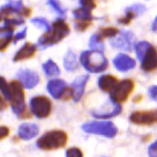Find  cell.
<instances>
[{"mask_svg": "<svg viewBox=\"0 0 157 157\" xmlns=\"http://www.w3.org/2000/svg\"><path fill=\"white\" fill-rule=\"evenodd\" d=\"M31 22L33 23L34 25H36L38 28H41V29H43V30H45V32L51 29L49 22L47 21V19H44V18H41V17L34 18V19L31 20Z\"/></svg>", "mask_w": 157, "mask_h": 157, "instance_id": "f1b7e54d", "label": "cell"}, {"mask_svg": "<svg viewBox=\"0 0 157 157\" xmlns=\"http://www.w3.org/2000/svg\"><path fill=\"white\" fill-rule=\"evenodd\" d=\"M7 107H8V103H7L6 98H3V96L0 94V111H5Z\"/></svg>", "mask_w": 157, "mask_h": 157, "instance_id": "74e56055", "label": "cell"}, {"mask_svg": "<svg viewBox=\"0 0 157 157\" xmlns=\"http://www.w3.org/2000/svg\"><path fill=\"white\" fill-rule=\"evenodd\" d=\"M27 30H28V29L25 28L21 32H18V33L16 34V36H14V39H13L14 42H18V41H20V40L25 39V34H27Z\"/></svg>", "mask_w": 157, "mask_h": 157, "instance_id": "8d00e7d4", "label": "cell"}, {"mask_svg": "<svg viewBox=\"0 0 157 157\" xmlns=\"http://www.w3.org/2000/svg\"><path fill=\"white\" fill-rule=\"evenodd\" d=\"M151 45V43L147 42V41H140V42H137L134 45L135 52H136V56H137L138 60H142V58L144 56V54L146 53V51L148 50Z\"/></svg>", "mask_w": 157, "mask_h": 157, "instance_id": "cb8c5ba5", "label": "cell"}, {"mask_svg": "<svg viewBox=\"0 0 157 157\" xmlns=\"http://www.w3.org/2000/svg\"><path fill=\"white\" fill-rule=\"evenodd\" d=\"M0 92L2 93L7 101H9L10 93H11V91H10V83H8L3 76H0Z\"/></svg>", "mask_w": 157, "mask_h": 157, "instance_id": "83f0119b", "label": "cell"}, {"mask_svg": "<svg viewBox=\"0 0 157 157\" xmlns=\"http://www.w3.org/2000/svg\"><path fill=\"white\" fill-rule=\"evenodd\" d=\"M113 64H114L116 70L121 71V72H126V71L134 69L135 65H136V62L131 56L120 53L115 56V59L113 60Z\"/></svg>", "mask_w": 157, "mask_h": 157, "instance_id": "2e32d148", "label": "cell"}, {"mask_svg": "<svg viewBox=\"0 0 157 157\" xmlns=\"http://www.w3.org/2000/svg\"><path fill=\"white\" fill-rule=\"evenodd\" d=\"M67 143V134L60 129H54L43 134L36 140V146L43 151H54L64 147Z\"/></svg>", "mask_w": 157, "mask_h": 157, "instance_id": "3957f363", "label": "cell"}, {"mask_svg": "<svg viewBox=\"0 0 157 157\" xmlns=\"http://www.w3.org/2000/svg\"><path fill=\"white\" fill-rule=\"evenodd\" d=\"M10 133V129L7 126H0V140L6 138Z\"/></svg>", "mask_w": 157, "mask_h": 157, "instance_id": "d590c367", "label": "cell"}, {"mask_svg": "<svg viewBox=\"0 0 157 157\" xmlns=\"http://www.w3.org/2000/svg\"><path fill=\"white\" fill-rule=\"evenodd\" d=\"M39 133V127L36 124L32 123H25L21 124L18 128V135L21 140H32L33 137H36Z\"/></svg>", "mask_w": 157, "mask_h": 157, "instance_id": "e0dca14e", "label": "cell"}, {"mask_svg": "<svg viewBox=\"0 0 157 157\" xmlns=\"http://www.w3.org/2000/svg\"><path fill=\"white\" fill-rule=\"evenodd\" d=\"M151 30L154 32H157V17L155 18V20L153 21V25H151Z\"/></svg>", "mask_w": 157, "mask_h": 157, "instance_id": "ab89813d", "label": "cell"}, {"mask_svg": "<svg viewBox=\"0 0 157 157\" xmlns=\"http://www.w3.org/2000/svg\"><path fill=\"white\" fill-rule=\"evenodd\" d=\"M30 13H31V9L30 8H25V7H23V8L19 11V14L25 16V17H29Z\"/></svg>", "mask_w": 157, "mask_h": 157, "instance_id": "f35d334b", "label": "cell"}, {"mask_svg": "<svg viewBox=\"0 0 157 157\" xmlns=\"http://www.w3.org/2000/svg\"><path fill=\"white\" fill-rule=\"evenodd\" d=\"M70 33V28L67 23L63 19H56L49 31H47L43 36H41L38 40V44L47 48L50 45L59 43Z\"/></svg>", "mask_w": 157, "mask_h": 157, "instance_id": "7a4b0ae2", "label": "cell"}, {"mask_svg": "<svg viewBox=\"0 0 157 157\" xmlns=\"http://www.w3.org/2000/svg\"><path fill=\"white\" fill-rule=\"evenodd\" d=\"M67 157H83V153L80 148L71 147L67 151Z\"/></svg>", "mask_w": 157, "mask_h": 157, "instance_id": "1f68e13d", "label": "cell"}, {"mask_svg": "<svg viewBox=\"0 0 157 157\" xmlns=\"http://www.w3.org/2000/svg\"><path fill=\"white\" fill-rule=\"evenodd\" d=\"M42 69L48 76H56L60 74L59 67H58L56 62H53L52 60H48V61L45 62L44 64H43Z\"/></svg>", "mask_w": 157, "mask_h": 157, "instance_id": "7402d4cb", "label": "cell"}, {"mask_svg": "<svg viewBox=\"0 0 157 157\" xmlns=\"http://www.w3.org/2000/svg\"><path fill=\"white\" fill-rule=\"evenodd\" d=\"M82 129L89 134L102 135L105 137L112 138L117 134V127L112 122L101 121V122H87L82 125Z\"/></svg>", "mask_w": 157, "mask_h": 157, "instance_id": "5b68a950", "label": "cell"}, {"mask_svg": "<svg viewBox=\"0 0 157 157\" xmlns=\"http://www.w3.org/2000/svg\"><path fill=\"white\" fill-rule=\"evenodd\" d=\"M89 78H90L89 75H80L72 82L71 90H72V98L74 100V102H78L83 96Z\"/></svg>", "mask_w": 157, "mask_h": 157, "instance_id": "4fadbf2b", "label": "cell"}, {"mask_svg": "<svg viewBox=\"0 0 157 157\" xmlns=\"http://www.w3.org/2000/svg\"><path fill=\"white\" fill-rule=\"evenodd\" d=\"M36 45H34L33 43L27 42L20 48V50L18 51L17 53L14 54L13 61L19 62V61H23V60H27V59H31V58L36 54Z\"/></svg>", "mask_w": 157, "mask_h": 157, "instance_id": "ac0fdd59", "label": "cell"}, {"mask_svg": "<svg viewBox=\"0 0 157 157\" xmlns=\"http://www.w3.org/2000/svg\"><path fill=\"white\" fill-rule=\"evenodd\" d=\"M73 16L75 18V20H92V13H91V10H87V9L83 8H78L73 10Z\"/></svg>", "mask_w": 157, "mask_h": 157, "instance_id": "603a6c76", "label": "cell"}, {"mask_svg": "<svg viewBox=\"0 0 157 157\" xmlns=\"http://www.w3.org/2000/svg\"><path fill=\"white\" fill-rule=\"evenodd\" d=\"M148 156L149 157H157V140L156 142H154V143L149 146Z\"/></svg>", "mask_w": 157, "mask_h": 157, "instance_id": "836d02e7", "label": "cell"}, {"mask_svg": "<svg viewBox=\"0 0 157 157\" xmlns=\"http://www.w3.org/2000/svg\"><path fill=\"white\" fill-rule=\"evenodd\" d=\"M12 41V33H3L0 32V52L6 51L8 45Z\"/></svg>", "mask_w": 157, "mask_h": 157, "instance_id": "484cf974", "label": "cell"}, {"mask_svg": "<svg viewBox=\"0 0 157 157\" xmlns=\"http://www.w3.org/2000/svg\"><path fill=\"white\" fill-rule=\"evenodd\" d=\"M17 78L19 80V82L22 84V86L27 90H31L34 86L38 85L40 81L39 75L33 71L29 70V69H21L18 71Z\"/></svg>", "mask_w": 157, "mask_h": 157, "instance_id": "8fae6325", "label": "cell"}, {"mask_svg": "<svg viewBox=\"0 0 157 157\" xmlns=\"http://www.w3.org/2000/svg\"><path fill=\"white\" fill-rule=\"evenodd\" d=\"M25 87L19 81H12L10 82V98L9 101L11 103V107L13 109V112L19 116L20 118H25L29 117L30 114L28 113L27 109H25Z\"/></svg>", "mask_w": 157, "mask_h": 157, "instance_id": "277c9868", "label": "cell"}, {"mask_svg": "<svg viewBox=\"0 0 157 157\" xmlns=\"http://www.w3.org/2000/svg\"><path fill=\"white\" fill-rule=\"evenodd\" d=\"M135 34L131 31H120L111 39V44L115 49L124 51H131L135 45Z\"/></svg>", "mask_w": 157, "mask_h": 157, "instance_id": "ba28073f", "label": "cell"}, {"mask_svg": "<svg viewBox=\"0 0 157 157\" xmlns=\"http://www.w3.org/2000/svg\"><path fill=\"white\" fill-rule=\"evenodd\" d=\"M148 95L151 100H157V85H151L148 89Z\"/></svg>", "mask_w": 157, "mask_h": 157, "instance_id": "e575fe53", "label": "cell"}, {"mask_svg": "<svg viewBox=\"0 0 157 157\" xmlns=\"http://www.w3.org/2000/svg\"><path fill=\"white\" fill-rule=\"evenodd\" d=\"M81 7L87 9V10H92L96 7L95 0H80Z\"/></svg>", "mask_w": 157, "mask_h": 157, "instance_id": "d6a6232c", "label": "cell"}, {"mask_svg": "<svg viewBox=\"0 0 157 157\" xmlns=\"http://www.w3.org/2000/svg\"><path fill=\"white\" fill-rule=\"evenodd\" d=\"M31 112L38 118H45L51 114L52 103L50 98L43 95H38L31 98L30 101Z\"/></svg>", "mask_w": 157, "mask_h": 157, "instance_id": "52a82bcc", "label": "cell"}, {"mask_svg": "<svg viewBox=\"0 0 157 157\" xmlns=\"http://www.w3.org/2000/svg\"><path fill=\"white\" fill-rule=\"evenodd\" d=\"M80 62L87 72L101 73L109 67V61L102 51L87 50L83 51L80 56Z\"/></svg>", "mask_w": 157, "mask_h": 157, "instance_id": "6da1fadb", "label": "cell"}, {"mask_svg": "<svg viewBox=\"0 0 157 157\" xmlns=\"http://www.w3.org/2000/svg\"><path fill=\"white\" fill-rule=\"evenodd\" d=\"M120 32V30H117L116 28H103L98 32V36L101 38L102 40L105 38H113Z\"/></svg>", "mask_w": 157, "mask_h": 157, "instance_id": "4316f807", "label": "cell"}, {"mask_svg": "<svg viewBox=\"0 0 157 157\" xmlns=\"http://www.w3.org/2000/svg\"><path fill=\"white\" fill-rule=\"evenodd\" d=\"M48 2L54 11H56L58 13L62 14V16H64L65 14V9L61 6V3H60L59 0H48Z\"/></svg>", "mask_w": 157, "mask_h": 157, "instance_id": "f546056e", "label": "cell"}, {"mask_svg": "<svg viewBox=\"0 0 157 157\" xmlns=\"http://www.w3.org/2000/svg\"><path fill=\"white\" fill-rule=\"evenodd\" d=\"M122 112V106L120 103H115L112 100L104 104L101 109L92 111V115L96 118H111L118 115Z\"/></svg>", "mask_w": 157, "mask_h": 157, "instance_id": "30bf717a", "label": "cell"}, {"mask_svg": "<svg viewBox=\"0 0 157 157\" xmlns=\"http://www.w3.org/2000/svg\"><path fill=\"white\" fill-rule=\"evenodd\" d=\"M140 67L144 72H153L157 70V50L151 45L140 60Z\"/></svg>", "mask_w": 157, "mask_h": 157, "instance_id": "7c38bea8", "label": "cell"}, {"mask_svg": "<svg viewBox=\"0 0 157 157\" xmlns=\"http://www.w3.org/2000/svg\"><path fill=\"white\" fill-rule=\"evenodd\" d=\"M63 64H64L65 70L69 72H73V71L78 70V61H76V56L74 54V52L72 51H67V54L64 56L63 60Z\"/></svg>", "mask_w": 157, "mask_h": 157, "instance_id": "44dd1931", "label": "cell"}, {"mask_svg": "<svg viewBox=\"0 0 157 157\" xmlns=\"http://www.w3.org/2000/svg\"><path fill=\"white\" fill-rule=\"evenodd\" d=\"M47 89H48V92L50 93L52 98H56V100H60V98H63L64 93L67 92V83L63 80L54 78V80L49 81L48 85H47Z\"/></svg>", "mask_w": 157, "mask_h": 157, "instance_id": "9a60e30c", "label": "cell"}, {"mask_svg": "<svg viewBox=\"0 0 157 157\" xmlns=\"http://www.w3.org/2000/svg\"><path fill=\"white\" fill-rule=\"evenodd\" d=\"M117 82H118L117 78H115V76L111 75V74H105V75L100 76L98 84V87H100L103 92H109L115 85L117 84Z\"/></svg>", "mask_w": 157, "mask_h": 157, "instance_id": "ffe728a7", "label": "cell"}, {"mask_svg": "<svg viewBox=\"0 0 157 157\" xmlns=\"http://www.w3.org/2000/svg\"><path fill=\"white\" fill-rule=\"evenodd\" d=\"M129 121L136 125H153L157 123V109L137 111L131 114Z\"/></svg>", "mask_w": 157, "mask_h": 157, "instance_id": "9c48e42d", "label": "cell"}, {"mask_svg": "<svg viewBox=\"0 0 157 157\" xmlns=\"http://www.w3.org/2000/svg\"><path fill=\"white\" fill-rule=\"evenodd\" d=\"M92 23V20H75V29L78 31H85Z\"/></svg>", "mask_w": 157, "mask_h": 157, "instance_id": "4dcf8cb0", "label": "cell"}, {"mask_svg": "<svg viewBox=\"0 0 157 157\" xmlns=\"http://www.w3.org/2000/svg\"><path fill=\"white\" fill-rule=\"evenodd\" d=\"M23 8V5L21 1H16V2H10L6 6H3L0 9V22L12 13H19V11Z\"/></svg>", "mask_w": 157, "mask_h": 157, "instance_id": "d6986e66", "label": "cell"}, {"mask_svg": "<svg viewBox=\"0 0 157 157\" xmlns=\"http://www.w3.org/2000/svg\"><path fill=\"white\" fill-rule=\"evenodd\" d=\"M145 11H146V7L144 5H142V3H135L133 6L126 8L124 17L120 18L118 22L121 23V25H128V23H131V21L133 19H135V18L140 16V14H143Z\"/></svg>", "mask_w": 157, "mask_h": 157, "instance_id": "5bb4252c", "label": "cell"}, {"mask_svg": "<svg viewBox=\"0 0 157 157\" xmlns=\"http://www.w3.org/2000/svg\"><path fill=\"white\" fill-rule=\"evenodd\" d=\"M134 87L135 83L131 78H125L123 81L117 82V84L109 91L111 100L115 103H124L132 94Z\"/></svg>", "mask_w": 157, "mask_h": 157, "instance_id": "8992f818", "label": "cell"}, {"mask_svg": "<svg viewBox=\"0 0 157 157\" xmlns=\"http://www.w3.org/2000/svg\"><path fill=\"white\" fill-rule=\"evenodd\" d=\"M89 45H90V48L92 50H98V51H104V43H103V40L98 36V33L93 34L91 36L90 39V42H89Z\"/></svg>", "mask_w": 157, "mask_h": 157, "instance_id": "d4e9b609", "label": "cell"}]
</instances>
